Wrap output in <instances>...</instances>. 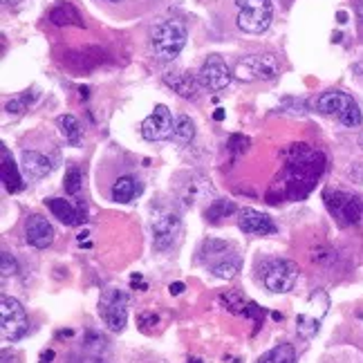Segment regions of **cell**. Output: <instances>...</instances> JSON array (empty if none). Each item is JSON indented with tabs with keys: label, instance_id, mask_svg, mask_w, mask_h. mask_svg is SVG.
Masks as SVG:
<instances>
[{
	"label": "cell",
	"instance_id": "cell-1",
	"mask_svg": "<svg viewBox=\"0 0 363 363\" xmlns=\"http://www.w3.org/2000/svg\"><path fill=\"white\" fill-rule=\"evenodd\" d=\"M189 38V30L182 21H162L155 25V30L150 32V48L155 52L160 61H173L179 57V52L184 50Z\"/></svg>",
	"mask_w": 363,
	"mask_h": 363
},
{
	"label": "cell",
	"instance_id": "cell-2",
	"mask_svg": "<svg viewBox=\"0 0 363 363\" xmlns=\"http://www.w3.org/2000/svg\"><path fill=\"white\" fill-rule=\"evenodd\" d=\"M27 330H30V318H27V312L21 301L11 296L0 298V334H3V341H18L25 337Z\"/></svg>",
	"mask_w": 363,
	"mask_h": 363
},
{
	"label": "cell",
	"instance_id": "cell-3",
	"mask_svg": "<svg viewBox=\"0 0 363 363\" xmlns=\"http://www.w3.org/2000/svg\"><path fill=\"white\" fill-rule=\"evenodd\" d=\"M238 5V27L247 34H262L272 25V0H235Z\"/></svg>",
	"mask_w": 363,
	"mask_h": 363
},
{
	"label": "cell",
	"instance_id": "cell-4",
	"mask_svg": "<svg viewBox=\"0 0 363 363\" xmlns=\"http://www.w3.org/2000/svg\"><path fill=\"white\" fill-rule=\"evenodd\" d=\"M278 72H281V67H278L276 57H272V54H254V57H245L238 61L233 77L245 83L274 81L278 77Z\"/></svg>",
	"mask_w": 363,
	"mask_h": 363
},
{
	"label": "cell",
	"instance_id": "cell-5",
	"mask_svg": "<svg viewBox=\"0 0 363 363\" xmlns=\"http://www.w3.org/2000/svg\"><path fill=\"white\" fill-rule=\"evenodd\" d=\"M99 314L108 330L121 332L128 320V296L119 289H106L99 301Z\"/></svg>",
	"mask_w": 363,
	"mask_h": 363
},
{
	"label": "cell",
	"instance_id": "cell-6",
	"mask_svg": "<svg viewBox=\"0 0 363 363\" xmlns=\"http://www.w3.org/2000/svg\"><path fill=\"white\" fill-rule=\"evenodd\" d=\"M264 287L274 294H285V291L294 289L298 281V264L291 260H272L264 269Z\"/></svg>",
	"mask_w": 363,
	"mask_h": 363
},
{
	"label": "cell",
	"instance_id": "cell-7",
	"mask_svg": "<svg viewBox=\"0 0 363 363\" xmlns=\"http://www.w3.org/2000/svg\"><path fill=\"white\" fill-rule=\"evenodd\" d=\"M173 128H175L173 115L164 104L155 106L152 115H148L142 121V135H144V139H148V142H162V139H169L173 135Z\"/></svg>",
	"mask_w": 363,
	"mask_h": 363
},
{
	"label": "cell",
	"instance_id": "cell-8",
	"mask_svg": "<svg viewBox=\"0 0 363 363\" xmlns=\"http://www.w3.org/2000/svg\"><path fill=\"white\" fill-rule=\"evenodd\" d=\"M231 79H233V74H231L229 65L220 57H208L204 61V65L200 67V72H198V81L211 92L225 90L231 83Z\"/></svg>",
	"mask_w": 363,
	"mask_h": 363
},
{
	"label": "cell",
	"instance_id": "cell-9",
	"mask_svg": "<svg viewBox=\"0 0 363 363\" xmlns=\"http://www.w3.org/2000/svg\"><path fill=\"white\" fill-rule=\"evenodd\" d=\"M328 206L332 208V213L341 218L345 225H354V222H359L361 213H363V204L359 198H354V195H347V193H328Z\"/></svg>",
	"mask_w": 363,
	"mask_h": 363
},
{
	"label": "cell",
	"instance_id": "cell-10",
	"mask_svg": "<svg viewBox=\"0 0 363 363\" xmlns=\"http://www.w3.org/2000/svg\"><path fill=\"white\" fill-rule=\"evenodd\" d=\"M179 231H182V220L175 213L160 216L155 220V225H152V247L157 251H166L169 247H173Z\"/></svg>",
	"mask_w": 363,
	"mask_h": 363
},
{
	"label": "cell",
	"instance_id": "cell-11",
	"mask_svg": "<svg viewBox=\"0 0 363 363\" xmlns=\"http://www.w3.org/2000/svg\"><path fill=\"white\" fill-rule=\"evenodd\" d=\"M238 227L249 235H269L276 231V225L267 213H260L256 208H242L238 213Z\"/></svg>",
	"mask_w": 363,
	"mask_h": 363
},
{
	"label": "cell",
	"instance_id": "cell-12",
	"mask_svg": "<svg viewBox=\"0 0 363 363\" xmlns=\"http://www.w3.org/2000/svg\"><path fill=\"white\" fill-rule=\"evenodd\" d=\"M54 231L52 222L43 216H32L27 220V242H30L34 249H48L54 242Z\"/></svg>",
	"mask_w": 363,
	"mask_h": 363
},
{
	"label": "cell",
	"instance_id": "cell-13",
	"mask_svg": "<svg viewBox=\"0 0 363 363\" xmlns=\"http://www.w3.org/2000/svg\"><path fill=\"white\" fill-rule=\"evenodd\" d=\"M352 104H354V99L350 94H345L341 90H328L316 99V110H318V113H323V115L341 117Z\"/></svg>",
	"mask_w": 363,
	"mask_h": 363
},
{
	"label": "cell",
	"instance_id": "cell-14",
	"mask_svg": "<svg viewBox=\"0 0 363 363\" xmlns=\"http://www.w3.org/2000/svg\"><path fill=\"white\" fill-rule=\"evenodd\" d=\"M164 83L173 88L179 96H184V99H195L198 96V81L189 72H166Z\"/></svg>",
	"mask_w": 363,
	"mask_h": 363
},
{
	"label": "cell",
	"instance_id": "cell-15",
	"mask_svg": "<svg viewBox=\"0 0 363 363\" xmlns=\"http://www.w3.org/2000/svg\"><path fill=\"white\" fill-rule=\"evenodd\" d=\"M316 301H314V296L310 298V310H305L303 314H298L296 316V330H298V334L303 339H312V337H316V332H318V328H320V320H323V316L325 314H316V305H314Z\"/></svg>",
	"mask_w": 363,
	"mask_h": 363
},
{
	"label": "cell",
	"instance_id": "cell-16",
	"mask_svg": "<svg viewBox=\"0 0 363 363\" xmlns=\"http://www.w3.org/2000/svg\"><path fill=\"white\" fill-rule=\"evenodd\" d=\"M23 169L30 177L40 179V177H45L52 171V164H50V160L45 155H40V152L25 150L23 152Z\"/></svg>",
	"mask_w": 363,
	"mask_h": 363
},
{
	"label": "cell",
	"instance_id": "cell-17",
	"mask_svg": "<svg viewBox=\"0 0 363 363\" xmlns=\"http://www.w3.org/2000/svg\"><path fill=\"white\" fill-rule=\"evenodd\" d=\"M3 184H5V189H7V193H18V191H23V177H21V173H18V166H16V162L11 160V155H9V150L3 146Z\"/></svg>",
	"mask_w": 363,
	"mask_h": 363
},
{
	"label": "cell",
	"instance_id": "cell-18",
	"mask_svg": "<svg viewBox=\"0 0 363 363\" xmlns=\"http://www.w3.org/2000/svg\"><path fill=\"white\" fill-rule=\"evenodd\" d=\"M48 206H50V211L54 213V218H59V220L63 222V225H67V227L79 225V222L83 220L81 213L72 206V202H69V200L52 198V200H48Z\"/></svg>",
	"mask_w": 363,
	"mask_h": 363
},
{
	"label": "cell",
	"instance_id": "cell-19",
	"mask_svg": "<svg viewBox=\"0 0 363 363\" xmlns=\"http://www.w3.org/2000/svg\"><path fill=\"white\" fill-rule=\"evenodd\" d=\"M137 193H139V184H137V179L130 177V175L119 177L115 184H113V189H110V195H113V200L119 202V204L130 202Z\"/></svg>",
	"mask_w": 363,
	"mask_h": 363
},
{
	"label": "cell",
	"instance_id": "cell-20",
	"mask_svg": "<svg viewBox=\"0 0 363 363\" xmlns=\"http://www.w3.org/2000/svg\"><path fill=\"white\" fill-rule=\"evenodd\" d=\"M50 23L54 25H77V27H83V21H81V13L69 5V3H61L57 5L52 11H50Z\"/></svg>",
	"mask_w": 363,
	"mask_h": 363
},
{
	"label": "cell",
	"instance_id": "cell-21",
	"mask_svg": "<svg viewBox=\"0 0 363 363\" xmlns=\"http://www.w3.org/2000/svg\"><path fill=\"white\" fill-rule=\"evenodd\" d=\"M59 128L61 135L65 137V142L69 146H79L81 144V123L74 115H63L59 117Z\"/></svg>",
	"mask_w": 363,
	"mask_h": 363
},
{
	"label": "cell",
	"instance_id": "cell-22",
	"mask_svg": "<svg viewBox=\"0 0 363 363\" xmlns=\"http://www.w3.org/2000/svg\"><path fill=\"white\" fill-rule=\"evenodd\" d=\"M258 363H296V352L289 343H281L267 354H262Z\"/></svg>",
	"mask_w": 363,
	"mask_h": 363
},
{
	"label": "cell",
	"instance_id": "cell-23",
	"mask_svg": "<svg viewBox=\"0 0 363 363\" xmlns=\"http://www.w3.org/2000/svg\"><path fill=\"white\" fill-rule=\"evenodd\" d=\"M211 272H213L216 278H222V281H229V278H233L235 274L240 272V258H238V256H233V254H229V256L222 258L220 262H216L213 267H211Z\"/></svg>",
	"mask_w": 363,
	"mask_h": 363
},
{
	"label": "cell",
	"instance_id": "cell-24",
	"mask_svg": "<svg viewBox=\"0 0 363 363\" xmlns=\"http://www.w3.org/2000/svg\"><path fill=\"white\" fill-rule=\"evenodd\" d=\"M177 144H189L191 139L195 137V125H193V121L186 117V115H182V117H177V121H175V128H173V135H171Z\"/></svg>",
	"mask_w": 363,
	"mask_h": 363
},
{
	"label": "cell",
	"instance_id": "cell-25",
	"mask_svg": "<svg viewBox=\"0 0 363 363\" xmlns=\"http://www.w3.org/2000/svg\"><path fill=\"white\" fill-rule=\"evenodd\" d=\"M235 211V204L233 202H227V200H216L211 206H208V211H206V218L211 220V222H218L220 218H227L229 213Z\"/></svg>",
	"mask_w": 363,
	"mask_h": 363
},
{
	"label": "cell",
	"instance_id": "cell-26",
	"mask_svg": "<svg viewBox=\"0 0 363 363\" xmlns=\"http://www.w3.org/2000/svg\"><path fill=\"white\" fill-rule=\"evenodd\" d=\"M229 245L227 242H220V240H204L202 249H200V258H213V256H229Z\"/></svg>",
	"mask_w": 363,
	"mask_h": 363
},
{
	"label": "cell",
	"instance_id": "cell-27",
	"mask_svg": "<svg viewBox=\"0 0 363 363\" xmlns=\"http://www.w3.org/2000/svg\"><path fill=\"white\" fill-rule=\"evenodd\" d=\"M81 184H83L81 171H79V169H69V171L65 173V193H69V195H79Z\"/></svg>",
	"mask_w": 363,
	"mask_h": 363
},
{
	"label": "cell",
	"instance_id": "cell-28",
	"mask_svg": "<svg viewBox=\"0 0 363 363\" xmlns=\"http://www.w3.org/2000/svg\"><path fill=\"white\" fill-rule=\"evenodd\" d=\"M339 121L343 123V125H350V128H357V125H361V121H363V117H361V110H359V106H357V101L345 110V113L339 117Z\"/></svg>",
	"mask_w": 363,
	"mask_h": 363
},
{
	"label": "cell",
	"instance_id": "cell-29",
	"mask_svg": "<svg viewBox=\"0 0 363 363\" xmlns=\"http://www.w3.org/2000/svg\"><path fill=\"white\" fill-rule=\"evenodd\" d=\"M32 99H34V94H30V92H25L23 96H18V99H11V101H7V113H13V115H18V113H23V110H27V104H32Z\"/></svg>",
	"mask_w": 363,
	"mask_h": 363
},
{
	"label": "cell",
	"instance_id": "cell-30",
	"mask_svg": "<svg viewBox=\"0 0 363 363\" xmlns=\"http://www.w3.org/2000/svg\"><path fill=\"white\" fill-rule=\"evenodd\" d=\"M222 301H225L229 310H231V312H235V314L247 310V307H245V301H242L238 294H233V291H229V294H222Z\"/></svg>",
	"mask_w": 363,
	"mask_h": 363
},
{
	"label": "cell",
	"instance_id": "cell-31",
	"mask_svg": "<svg viewBox=\"0 0 363 363\" xmlns=\"http://www.w3.org/2000/svg\"><path fill=\"white\" fill-rule=\"evenodd\" d=\"M16 272H18L16 260L11 258L9 251H3V278H9V276H13Z\"/></svg>",
	"mask_w": 363,
	"mask_h": 363
},
{
	"label": "cell",
	"instance_id": "cell-32",
	"mask_svg": "<svg viewBox=\"0 0 363 363\" xmlns=\"http://www.w3.org/2000/svg\"><path fill=\"white\" fill-rule=\"evenodd\" d=\"M139 325L146 328V325H157V314L155 312H144V314H139Z\"/></svg>",
	"mask_w": 363,
	"mask_h": 363
},
{
	"label": "cell",
	"instance_id": "cell-33",
	"mask_svg": "<svg viewBox=\"0 0 363 363\" xmlns=\"http://www.w3.org/2000/svg\"><path fill=\"white\" fill-rule=\"evenodd\" d=\"M169 291H171L173 296H179L182 291H184V283H171L169 285Z\"/></svg>",
	"mask_w": 363,
	"mask_h": 363
},
{
	"label": "cell",
	"instance_id": "cell-34",
	"mask_svg": "<svg viewBox=\"0 0 363 363\" xmlns=\"http://www.w3.org/2000/svg\"><path fill=\"white\" fill-rule=\"evenodd\" d=\"M52 359H54V352H52V350H48V352L40 354V363H52Z\"/></svg>",
	"mask_w": 363,
	"mask_h": 363
},
{
	"label": "cell",
	"instance_id": "cell-35",
	"mask_svg": "<svg viewBox=\"0 0 363 363\" xmlns=\"http://www.w3.org/2000/svg\"><path fill=\"white\" fill-rule=\"evenodd\" d=\"M213 119H216V121H222V119H225V110L218 108V110H216V115H213Z\"/></svg>",
	"mask_w": 363,
	"mask_h": 363
},
{
	"label": "cell",
	"instance_id": "cell-36",
	"mask_svg": "<svg viewBox=\"0 0 363 363\" xmlns=\"http://www.w3.org/2000/svg\"><path fill=\"white\" fill-rule=\"evenodd\" d=\"M357 11H359V18L363 21V3H359V5H357Z\"/></svg>",
	"mask_w": 363,
	"mask_h": 363
},
{
	"label": "cell",
	"instance_id": "cell-37",
	"mask_svg": "<svg viewBox=\"0 0 363 363\" xmlns=\"http://www.w3.org/2000/svg\"><path fill=\"white\" fill-rule=\"evenodd\" d=\"M345 18H347V13L345 11H339V23H345Z\"/></svg>",
	"mask_w": 363,
	"mask_h": 363
},
{
	"label": "cell",
	"instance_id": "cell-38",
	"mask_svg": "<svg viewBox=\"0 0 363 363\" xmlns=\"http://www.w3.org/2000/svg\"><path fill=\"white\" fill-rule=\"evenodd\" d=\"M359 146H361V150H363V133L359 135Z\"/></svg>",
	"mask_w": 363,
	"mask_h": 363
},
{
	"label": "cell",
	"instance_id": "cell-39",
	"mask_svg": "<svg viewBox=\"0 0 363 363\" xmlns=\"http://www.w3.org/2000/svg\"><path fill=\"white\" fill-rule=\"evenodd\" d=\"M3 3H5V5H13V3H16V0H3Z\"/></svg>",
	"mask_w": 363,
	"mask_h": 363
},
{
	"label": "cell",
	"instance_id": "cell-40",
	"mask_svg": "<svg viewBox=\"0 0 363 363\" xmlns=\"http://www.w3.org/2000/svg\"><path fill=\"white\" fill-rule=\"evenodd\" d=\"M191 363H202V361H200V359H193Z\"/></svg>",
	"mask_w": 363,
	"mask_h": 363
},
{
	"label": "cell",
	"instance_id": "cell-41",
	"mask_svg": "<svg viewBox=\"0 0 363 363\" xmlns=\"http://www.w3.org/2000/svg\"><path fill=\"white\" fill-rule=\"evenodd\" d=\"M108 3H117V0H108Z\"/></svg>",
	"mask_w": 363,
	"mask_h": 363
}]
</instances>
